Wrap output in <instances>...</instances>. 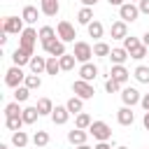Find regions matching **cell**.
<instances>
[{"instance_id": "20", "label": "cell", "mask_w": 149, "mask_h": 149, "mask_svg": "<svg viewBox=\"0 0 149 149\" xmlns=\"http://www.w3.org/2000/svg\"><path fill=\"white\" fill-rule=\"evenodd\" d=\"M37 16H40V12H37V7H33V5H26L23 12H21V19H23L26 23H30V26L37 21Z\"/></svg>"}, {"instance_id": "1", "label": "cell", "mask_w": 149, "mask_h": 149, "mask_svg": "<svg viewBox=\"0 0 149 149\" xmlns=\"http://www.w3.org/2000/svg\"><path fill=\"white\" fill-rule=\"evenodd\" d=\"M23 81H26V74H23V70H21L19 65H12V68L5 72V84H7L9 88H19Z\"/></svg>"}, {"instance_id": "18", "label": "cell", "mask_w": 149, "mask_h": 149, "mask_svg": "<svg viewBox=\"0 0 149 149\" xmlns=\"http://www.w3.org/2000/svg\"><path fill=\"white\" fill-rule=\"evenodd\" d=\"M30 58H33V54H28L26 49H21V47H16V51L12 54V61H14V65H26V63H30Z\"/></svg>"}, {"instance_id": "49", "label": "cell", "mask_w": 149, "mask_h": 149, "mask_svg": "<svg viewBox=\"0 0 149 149\" xmlns=\"http://www.w3.org/2000/svg\"><path fill=\"white\" fill-rule=\"evenodd\" d=\"M77 149H91V147H88V144H81V147H77Z\"/></svg>"}, {"instance_id": "46", "label": "cell", "mask_w": 149, "mask_h": 149, "mask_svg": "<svg viewBox=\"0 0 149 149\" xmlns=\"http://www.w3.org/2000/svg\"><path fill=\"white\" fill-rule=\"evenodd\" d=\"M142 44H144V47H147V49H149V30H147V33H144V35H142Z\"/></svg>"}, {"instance_id": "53", "label": "cell", "mask_w": 149, "mask_h": 149, "mask_svg": "<svg viewBox=\"0 0 149 149\" xmlns=\"http://www.w3.org/2000/svg\"><path fill=\"white\" fill-rule=\"evenodd\" d=\"M147 149H149V147H147Z\"/></svg>"}, {"instance_id": "12", "label": "cell", "mask_w": 149, "mask_h": 149, "mask_svg": "<svg viewBox=\"0 0 149 149\" xmlns=\"http://www.w3.org/2000/svg\"><path fill=\"white\" fill-rule=\"evenodd\" d=\"M68 119H70L68 107H65V105H56V107H54V112H51V121H54V123H58V126H63Z\"/></svg>"}, {"instance_id": "16", "label": "cell", "mask_w": 149, "mask_h": 149, "mask_svg": "<svg viewBox=\"0 0 149 149\" xmlns=\"http://www.w3.org/2000/svg\"><path fill=\"white\" fill-rule=\"evenodd\" d=\"M109 77H112L114 81H119V84H126V81H128V77H130V72H128L123 65H112Z\"/></svg>"}, {"instance_id": "17", "label": "cell", "mask_w": 149, "mask_h": 149, "mask_svg": "<svg viewBox=\"0 0 149 149\" xmlns=\"http://www.w3.org/2000/svg\"><path fill=\"white\" fill-rule=\"evenodd\" d=\"M40 9L44 16H56L61 5H58V0H40Z\"/></svg>"}, {"instance_id": "5", "label": "cell", "mask_w": 149, "mask_h": 149, "mask_svg": "<svg viewBox=\"0 0 149 149\" xmlns=\"http://www.w3.org/2000/svg\"><path fill=\"white\" fill-rule=\"evenodd\" d=\"M72 91L77 93V98H81V100H91L93 98V86H91V81H84V79H77L74 84H72Z\"/></svg>"}, {"instance_id": "47", "label": "cell", "mask_w": 149, "mask_h": 149, "mask_svg": "<svg viewBox=\"0 0 149 149\" xmlns=\"http://www.w3.org/2000/svg\"><path fill=\"white\" fill-rule=\"evenodd\" d=\"M142 123H144V128L149 130V112H144V116H142Z\"/></svg>"}, {"instance_id": "32", "label": "cell", "mask_w": 149, "mask_h": 149, "mask_svg": "<svg viewBox=\"0 0 149 149\" xmlns=\"http://www.w3.org/2000/svg\"><path fill=\"white\" fill-rule=\"evenodd\" d=\"M23 86H28L30 91H35V88H40L42 86V79H40V74H26V81H23Z\"/></svg>"}, {"instance_id": "4", "label": "cell", "mask_w": 149, "mask_h": 149, "mask_svg": "<svg viewBox=\"0 0 149 149\" xmlns=\"http://www.w3.org/2000/svg\"><path fill=\"white\" fill-rule=\"evenodd\" d=\"M74 58L84 65V63H88L91 61V56H93V47L88 44V42H74Z\"/></svg>"}, {"instance_id": "36", "label": "cell", "mask_w": 149, "mask_h": 149, "mask_svg": "<svg viewBox=\"0 0 149 149\" xmlns=\"http://www.w3.org/2000/svg\"><path fill=\"white\" fill-rule=\"evenodd\" d=\"M109 54H112V47L107 42H98L93 47V56H109Z\"/></svg>"}, {"instance_id": "30", "label": "cell", "mask_w": 149, "mask_h": 149, "mask_svg": "<svg viewBox=\"0 0 149 149\" xmlns=\"http://www.w3.org/2000/svg\"><path fill=\"white\" fill-rule=\"evenodd\" d=\"M74 61H77V58H74V54H65V56H61V58H58L61 70H65V72H68V70H72V68H74Z\"/></svg>"}, {"instance_id": "48", "label": "cell", "mask_w": 149, "mask_h": 149, "mask_svg": "<svg viewBox=\"0 0 149 149\" xmlns=\"http://www.w3.org/2000/svg\"><path fill=\"white\" fill-rule=\"evenodd\" d=\"M95 2H98V0H81V5H84V7H93Z\"/></svg>"}, {"instance_id": "11", "label": "cell", "mask_w": 149, "mask_h": 149, "mask_svg": "<svg viewBox=\"0 0 149 149\" xmlns=\"http://www.w3.org/2000/svg\"><path fill=\"white\" fill-rule=\"evenodd\" d=\"M86 137H88V133L81 130V128H72V130H68V142H70V144L81 147V144H86Z\"/></svg>"}, {"instance_id": "10", "label": "cell", "mask_w": 149, "mask_h": 149, "mask_svg": "<svg viewBox=\"0 0 149 149\" xmlns=\"http://www.w3.org/2000/svg\"><path fill=\"white\" fill-rule=\"evenodd\" d=\"M44 51H47L49 56H54V58H61V56H65V42L51 40L49 44H44Z\"/></svg>"}, {"instance_id": "27", "label": "cell", "mask_w": 149, "mask_h": 149, "mask_svg": "<svg viewBox=\"0 0 149 149\" xmlns=\"http://www.w3.org/2000/svg\"><path fill=\"white\" fill-rule=\"evenodd\" d=\"M21 116H23V123H28V126H30V123H35V121H37L40 112H37V107H26Z\"/></svg>"}, {"instance_id": "7", "label": "cell", "mask_w": 149, "mask_h": 149, "mask_svg": "<svg viewBox=\"0 0 149 149\" xmlns=\"http://www.w3.org/2000/svg\"><path fill=\"white\" fill-rule=\"evenodd\" d=\"M2 30L9 35V33H16V35H21L26 28H23V19H19V16H7L5 19V23H2Z\"/></svg>"}, {"instance_id": "51", "label": "cell", "mask_w": 149, "mask_h": 149, "mask_svg": "<svg viewBox=\"0 0 149 149\" xmlns=\"http://www.w3.org/2000/svg\"><path fill=\"white\" fill-rule=\"evenodd\" d=\"M116 149H128V147H116Z\"/></svg>"}, {"instance_id": "35", "label": "cell", "mask_w": 149, "mask_h": 149, "mask_svg": "<svg viewBox=\"0 0 149 149\" xmlns=\"http://www.w3.org/2000/svg\"><path fill=\"white\" fill-rule=\"evenodd\" d=\"M23 114V109L19 107V102L14 100V102H9V105H5V116L9 119V116H21Z\"/></svg>"}, {"instance_id": "21", "label": "cell", "mask_w": 149, "mask_h": 149, "mask_svg": "<svg viewBox=\"0 0 149 149\" xmlns=\"http://www.w3.org/2000/svg\"><path fill=\"white\" fill-rule=\"evenodd\" d=\"M109 58H112V63H114V65H123V63H126V58H128V51H126L123 47H116V49H112Z\"/></svg>"}, {"instance_id": "39", "label": "cell", "mask_w": 149, "mask_h": 149, "mask_svg": "<svg viewBox=\"0 0 149 149\" xmlns=\"http://www.w3.org/2000/svg\"><path fill=\"white\" fill-rule=\"evenodd\" d=\"M5 123H7V128H9V130H14V133H16V130H21V126H23V116H9Z\"/></svg>"}, {"instance_id": "45", "label": "cell", "mask_w": 149, "mask_h": 149, "mask_svg": "<svg viewBox=\"0 0 149 149\" xmlns=\"http://www.w3.org/2000/svg\"><path fill=\"white\" fill-rule=\"evenodd\" d=\"M112 7H121V5H126V0H107Z\"/></svg>"}, {"instance_id": "22", "label": "cell", "mask_w": 149, "mask_h": 149, "mask_svg": "<svg viewBox=\"0 0 149 149\" xmlns=\"http://www.w3.org/2000/svg\"><path fill=\"white\" fill-rule=\"evenodd\" d=\"M91 123H93V119L86 114V112H79L77 116H74V128H81V130H88L91 128Z\"/></svg>"}, {"instance_id": "14", "label": "cell", "mask_w": 149, "mask_h": 149, "mask_svg": "<svg viewBox=\"0 0 149 149\" xmlns=\"http://www.w3.org/2000/svg\"><path fill=\"white\" fill-rule=\"evenodd\" d=\"M109 33H112V40H126V37H128L126 21H114L112 28H109Z\"/></svg>"}, {"instance_id": "13", "label": "cell", "mask_w": 149, "mask_h": 149, "mask_svg": "<svg viewBox=\"0 0 149 149\" xmlns=\"http://www.w3.org/2000/svg\"><path fill=\"white\" fill-rule=\"evenodd\" d=\"M116 121L121 123V126H133V121H135V114H133V107H121L119 112H116Z\"/></svg>"}, {"instance_id": "31", "label": "cell", "mask_w": 149, "mask_h": 149, "mask_svg": "<svg viewBox=\"0 0 149 149\" xmlns=\"http://www.w3.org/2000/svg\"><path fill=\"white\" fill-rule=\"evenodd\" d=\"M61 72V63H58V58H54V56H49L47 58V74H51V77H56Z\"/></svg>"}, {"instance_id": "19", "label": "cell", "mask_w": 149, "mask_h": 149, "mask_svg": "<svg viewBox=\"0 0 149 149\" xmlns=\"http://www.w3.org/2000/svg\"><path fill=\"white\" fill-rule=\"evenodd\" d=\"M28 65H30V72H33V74H42V72H47V58H42V56H33Z\"/></svg>"}, {"instance_id": "23", "label": "cell", "mask_w": 149, "mask_h": 149, "mask_svg": "<svg viewBox=\"0 0 149 149\" xmlns=\"http://www.w3.org/2000/svg\"><path fill=\"white\" fill-rule=\"evenodd\" d=\"M51 40H56V30H54L51 26H42V28H40V42H42V47L49 44Z\"/></svg>"}, {"instance_id": "50", "label": "cell", "mask_w": 149, "mask_h": 149, "mask_svg": "<svg viewBox=\"0 0 149 149\" xmlns=\"http://www.w3.org/2000/svg\"><path fill=\"white\" fill-rule=\"evenodd\" d=\"M0 149H9V147H7V144H0Z\"/></svg>"}, {"instance_id": "29", "label": "cell", "mask_w": 149, "mask_h": 149, "mask_svg": "<svg viewBox=\"0 0 149 149\" xmlns=\"http://www.w3.org/2000/svg\"><path fill=\"white\" fill-rule=\"evenodd\" d=\"M133 74H135V79H137L140 84H149V68H147V65H137Z\"/></svg>"}, {"instance_id": "37", "label": "cell", "mask_w": 149, "mask_h": 149, "mask_svg": "<svg viewBox=\"0 0 149 149\" xmlns=\"http://www.w3.org/2000/svg\"><path fill=\"white\" fill-rule=\"evenodd\" d=\"M28 95H30V88H28V86H19V88H14V100H16V102H26Z\"/></svg>"}, {"instance_id": "41", "label": "cell", "mask_w": 149, "mask_h": 149, "mask_svg": "<svg viewBox=\"0 0 149 149\" xmlns=\"http://www.w3.org/2000/svg\"><path fill=\"white\" fill-rule=\"evenodd\" d=\"M147 51H149V49H147V47L142 44V47H137V49H135V51L130 54V58H135V61H142V58L147 56Z\"/></svg>"}, {"instance_id": "33", "label": "cell", "mask_w": 149, "mask_h": 149, "mask_svg": "<svg viewBox=\"0 0 149 149\" xmlns=\"http://www.w3.org/2000/svg\"><path fill=\"white\" fill-rule=\"evenodd\" d=\"M33 144H35V147H47V144H49V133H47V130H37V133L33 135Z\"/></svg>"}, {"instance_id": "8", "label": "cell", "mask_w": 149, "mask_h": 149, "mask_svg": "<svg viewBox=\"0 0 149 149\" xmlns=\"http://www.w3.org/2000/svg\"><path fill=\"white\" fill-rule=\"evenodd\" d=\"M119 16H121V21H135L137 16H140V7H135L133 2H126V5H121L119 7Z\"/></svg>"}, {"instance_id": "44", "label": "cell", "mask_w": 149, "mask_h": 149, "mask_svg": "<svg viewBox=\"0 0 149 149\" xmlns=\"http://www.w3.org/2000/svg\"><path fill=\"white\" fill-rule=\"evenodd\" d=\"M93 149H112V144H109V142H98Z\"/></svg>"}, {"instance_id": "52", "label": "cell", "mask_w": 149, "mask_h": 149, "mask_svg": "<svg viewBox=\"0 0 149 149\" xmlns=\"http://www.w3.org/2000/svg\"><path fill=\"white\" fill-rule=\"evenodd\" d=\"M130 2H140V0H130Z\"/></svg>"}, {"instance_id": "25", "label": "cell", "mask_w": 149, "mask_h": 149, "mask_svg": "<svg viewBox=\"0 0 149 149\" xmlns=\"http://www.w3.org/2000/svg\"><path fill=\"white\" fill-rule=\"evenodd\" d=\"M65 107H68V112H70V114H79V112H81V107H84V100H81V98H77V95H72V98L65 102Z\"/></svg>"}, {"instance_id": "6", "label": "cell", "mask_w": 149, "mask_h": 149, "mask_svg": "<svg viewBox=\"0 0 149 149\" xmlns=\"http://www.w3.org/2000/svg\"><path fill=\"white\" fill-rule=\"evenodd\" d=\"M58 40L61 42H74V37H77V33H74V26L70 23V21H58Z\"/></svg>"}, {"instance_id": "15", "label": "cell", "mask_w": 149, "mask_h": 149, "mask_svg": "<svg viewBox=\"0 0 149 149\" xmlns=\"http://www.w3.org/2000/svg\"><path fill=\"white\" fill-rule=\"evenodd\" d=\"M98 77V68L93 65V63H84L81 68H79V79H84V81H93Z\"/></svg>"}, {"instance_id": "40", "label": "cell", "mask_w": 149, "mask_h": 149, "mask_svg": "<svg viewBox=\"0 0 149 149\" xmlns=\"http://www.w3.org/2000/svg\"><path fill=\"white\" fill-rule=\"evenodd\" d=\"M119 88H121V84H119V81H114L112 77H109V79L105 81V91H107V93H116Z\"/></svg>"}, {"instance_id": "28", "label": "cell", "mask_w": 149, "mask_h": 149, "mask_svg": "<svg viewBox=\"0 0 149 149\" xmlns=\"http://www.w3.org/2000/svg\"><path fill=\"white\" fill-rule=\"evenodd\" d=\"M12 144L19 147V149H23V147L28 144V135H26V130H16V133L12 135Z\"/></svg>"}, {"instance_id": "9", "label": "cell", "mask_w": 149, "mask_h": 149, "mask_svg": "<svg viewBox=\"0 0 149 149\" xmlns=\"http://www.w3.org/2000/svg\"><path fill=\"white\" fill-rule=\"evenodd\" d=\"M121 100H123V105H126V107H133V105H137V102L142 100V95H140V91H137V88L126 86V88L121 91Z\"/></svg>"}, {"instance_id": "2", "label": "cell", "mask_w": 149, "mask_h": 149, "mask_svg": "<svg viewBox=\"0 0 149 149\" xmlns=\"http://www.w3.org/2000/svg\"><path fill=\"white\" fill-rule=\"evenodd\" d=\"M88 133H91L93 140H98V142H107V140L112 137V128H109L105 121H93L91 128H88Z\"/></svg>"}, {"instance_id": "24", "label": "cell", "mask_w": 149, "mask_h": 149, "mask_svg": "<svg viewBox=\"0 0 149 149\" xmlns=\"http://www.w3.org/2000/svg\"><path fill=\"white\" fill-rule=\"evenodd\" d=\"M35 107H37V112H40V116H44V114H49V116H51V112H54V102H51L49 98H40Z\"/></svg>"}, {"instance_id": "34", "label": "cell", "mask_w": 149, "mask_h": 149, "mask_svg": "<svg viewBox=\"0 0 149 149\" xmlns=\"http://www.w3.org/2000/svg\"><path fill=\"white\" fill-rule=\"evenodd\" d=\"M86 28H88V35H91L93 40H100V37H102V23H100V21H93V23H88Z\"/></svg>"}, {"instance_id": "26", "label": "cell", "mask_w": 149, "mask_h": 149, "mask_svg": "<svg viewBox=\"0 0 149 149\" xmlns=\"http://www.w3.org/2000/svg\"><path fill=\"white\" fill-rule=\"evenodd\" d=\"M77 21H79L81 26H88V23H93V9H91V7H84V9H79V14H77Z\"/></svg>"}, {"instance_id": "43", "label": "cell", "mask_w": 149, "mask_h": 149, "mask_svg": "<svg viewBox=\"0 0 149 149\" xmlns=\"http://www.w3.org/2000/svg\"><path fill=\"white\" fill-rule=\"evenodd\" d=\"M140 105L144 107V112H149V93H144V95H142V100H140Z\"/></svg>"}, {"instance_id": "38", "label": "cell", "mask_w": 149, "mask_h": 149, "mask_svg": "<svg viewBox=\"0 0 149 149\" xmlns=\"http://www.w3.org/2000/svg\"><path fill=\"white\" fill-rule=\"evenodd\" d=\"M137 47H142V42H140L137 37H126V40H123V49H126L128 54H133Z\"/></svg>"}, {"instance_id": "42", "label": "cell", "mask_w": 149, "mask_h": 149, "mask_svg": "<svg viewBox=\"0 0 149 149\" xmlns=\"http://www.w3.org/2000/svg\"><path fill=\"white\" fill-rule=\"evenodd\" d=\"M140 14H149V0H140Z\"/></svg>"}, {"instance_id": "3", "label": "cell", "mask_w": 149, "mask_h": 149, "mask_svg": "<svg viewBox=\"0 0 149 149\" xmlns=\"http://www.w3.org/2000/svg\"><path fill=\"white\" fill-rule=\"evenodd\" d=\"M37 37H40V33H37L35 28H26V30L21 33V40H19V47H21V49H26L28 54H33V47H35V42H37Z\"/></svg>"}]
</instances>
